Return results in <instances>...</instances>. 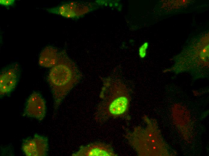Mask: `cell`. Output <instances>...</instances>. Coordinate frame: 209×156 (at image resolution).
Masks as SVG:
<instances>
[{"label": "cell", "mask_w": 209, "mask_h": 156, "mask_svg": "<svg viewBox=\"0 0 209 156\" xmlns=\"http://www.w3.org/2000/svg\"><path fill=\"white\" fill-rule=\"evenodd\" d=\"M100 101L94 114L96 122L103 123L111 118L130 119L129 109L130 97L123 84L107 81L99 95Z\"/></svg>", "instance_id": "1"}, {"label": "cell", "mask_w": 209, "mask_h": 156, "mask_svg": "<svg viewBox=\"0 0 209 156\" xmlns=\"http://www.w3.org/2000/svg\"><path fill=\"white\" fill-rule=\"evenodd\" d=\"M81 74L66 59L58 60L50 70L48 80L53 92L54 107L57 110L68 92L78 82Z\"/></svg>", "instance_id": "2"}, {"label": "cell", "mask_w": 209, "mask_h": 156, "mask_svg": "<svg viewBox=\"0 0 209 156\" xmlns=\"http://www.w3.org/2000/svg\"><path fill=\"white\" fill-rule=\"evenodd\" d=\"M155 131L149 124L145 129L138 126L126 133L125 137L139 155H156L159 146Z\"/></svg>", "instance_id": "3"}, {"label": "cell", "mask_w": 209, "mask_h": 156, "mask_svg": "<svg viewBox=\"0 0 209 156\" xmlns=\"http://www.w3.org/2000/svg\"><path fill=\"white\" fill-rule=\"evenodd\" d=\"M20 74L18 64L14 62L5 68L0 74V94H6L12 90L17 83Z\"/></svg>", "instance_id": "4"}, {"label": "cell", "mask_w": 209, "mask_h": 156, "mask_svg": "<svg viewBox=\"0 0 209 156\" xmlns=\"http://www.w3.org/2000/svg\"><path fill=\"white\" fill-rule=\"evenodd\" d=\"M22 148L26 156H45L48 151L47 140L45 137L35 134L33 138L24 141Z\"/></svg>", "instance_id": "5"}, {"label": "cell", "mask_w": 209, "mask_h": 156, "mask_svg": "<svg viewBox=\"0 0 209 156\" xmlns=\"http://www.w3.org/2000/svg\"><path fill=\"white\" fill-rule=\"evenodd\" d=\"M46 109L44 99L38 93L34 92L27 101L25 112L27 116L41 120L45 116Z\"/></svg>", "instance_id": "6"}, {"label": "cell", "mask_w": 209, "mask_h": 156, "mask_svg": "<svg viewBox=\"0 0 209 156\" xmlns=\"http://www.w3.org/2000/svg\"><path fill=\"white\" fill-rule=\"evenodd\" d=\"M73 156H116L109 145L102 143L90 144L81 148Z\"/></svg>", "instance_id": "7"}, {"label": "cell", "mask_w": 209, "mask_h": 156, "mask_svg": "<svg viewBox=\"0 0 209 156\" xmlns=\"http://www.w3.org/2000/svg\"><path fill=\"white\" fill-rule=\"evenodd\" d=\"M58 60L56 50L51 47H47L41 53L39 64L44 67H53L56 64Z\"/></svg>", "instance_id": "8"}, {"label": "cell", "mask_w": 209, "mask_h": 156, "mask_svg": "<svg viewBox=\"0 0 209 156\" xmlns=\"http://www.w3.org/2000/svg\"><path fill=\"white\" fill-rule=\"evenodd\" d=\"M148 46V43L146 42L140 47L139 49V54L140 56L143 58L146 55V50Z\"/></svg>", "instance_id": "9"}, {"label": "cell", "mask_w": 209, "mask_h": 156, "mask_svg": "<svg viewBox=\"0 0 209 156\" xmlns=\"http://www.w3.org/2000/svg\"><path fill=\"white\" fill-rule=\"evenodd\" d=\"M14 2V0H1L0 4L2 6H8L12 5Z\"/></svg>", "instance_id": "10"}]
</instances>
